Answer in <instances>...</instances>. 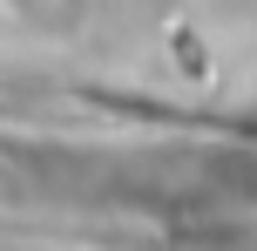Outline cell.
Returning a JSON list of instances; mask_svg holds the SVG:
<instances>
[{"label": "cell", "instance_id": "cell-1", "mask_svg": "<svg viewBox=\"0 0 257 251\" xmlns=\"http://www.w3.org/2000/svg\"><path fill=\"white\" fill-rule=\"evenodd\" d=\"M250 136H257V129H250Z\"/></svg>", "mask_w": 257, "mask_h": 251}]
</instances>
